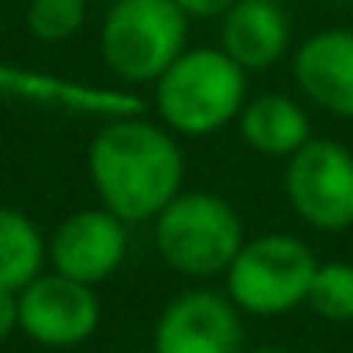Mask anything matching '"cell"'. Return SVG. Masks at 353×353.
Masks as SVG:
<instances>
[{
	"label": "cell",
	"mask_w": 353,
	"mask_h": 353,
	"mask_svg": "<svg viewBox=\"0 0 353 353\" xmlns=\"http://www.w3.org/2000/svg\"><path fill=\"white\" fill-rule=\"evenodd\" d=\"M21 333L41 347H79L100 326V299L93 285L65 278L59 271L38 274L17 292Z\"/></svg>",
	"instance_id": "cell-7"
},
{
	"label": "cell",
	"mask_w": 353,
	"mask_h": 353,
	"mask_svg": "<svg viewBox=\"0 0 353 353\" xmlns=\"http://www.w3.org/2000/svg\"><path fill=\"white\" fill-rule=\"evenodd\" d=\"M247 333L240 309L223 292L192 288L175 295L158 323L151 347L158 353H243Z\"/></svg>",
	"instance_id": "cell-8"
},
{
	"label": "cell",
	"mask_w": 353,
	"mask_h": 353,
	"mask_svg": "<svg viewBox=\"0 0 353 353\" xmlns=\"http://www.w3.org/2000/svg\"><path fill=\"white\" fill-rule=\"evenodd\" d=\"M48 261V240L41 230L10 206H0V288L21 292Z\"/></svg>",
	"instance_id": "cell-14"
},
{
	"label": "cell",
	"mask_w": 353,
	"mask_h": 353,
	"mask_svg": "<svg viewBox=\"0 0 353 353\" xmlns=\"http://www.w3.org/2000/svg\"><path fill=\"white\" fill-rule=\"evenodd\" d=\"M185 38L189 17L175 0H114L100 24V55L123 83H158Z\"/></svg>",
	"instance_id": "cell-4"
},
{
	"label": "cell",
	"mask_w": 353,
	"mask_h": 353,
	"mask_svg": "<svg viewBox=\"0 0 353 353\" xmlns=\"http://www.w3.org/2000/svg\"><path fill=\"white\" fill-rule=\"evenodd\" d=\"M236 120L243 144L268 158H292L312 137L309 114L285 93H261L247 100Z\"/></svg>",
	"instance_id": "cell-13"
},
{
	"label": "cell",
	"mask_w": 353,
	"mask_h": 353,
	"mask_svg": "<svg viewBox=\"0 0 353 353\" xmlns=\"http://www.w3.org/2000/svg\"><path fill=\"white\" fill-rule=\"evenodd\" d=\"M340 3H350V0H340Z\"/></svg>",
	"instance_id": "cell-22"
},
{
	"label": "cell",
	"mask_w": 353,
	"mask_h": 353,
	"mask_svg": "<svg viewBox=\"0 0 353 353\" xmlns=\"http://www.w3.org/2000/svg\"><path fill=\"white\" fill-rule=\"evenodd\" d=\"M0 100L34 103V107H59L72 114H93V117H127L141 114V103L134 93L100 90L86 83H72L48 72H31L21 65L0 62Z\"/></svg>",
	"instance_id": "cell-11"
},
{
	"label": "cell",
	"mask_w": 353,
	"mask_h": 353,
	"mask_svg": "<svg viewBox=\"0 0 353 353\" xmlns=\"http://www.w3.org/2000/svg\"><path fill=\"white\" fill-rule=\"evenodd\" d=\"M295 83L309 103L333 117L353 120V31L326 28L295 48Z\"/></svg>",
	"instance_id": "cell-10"
},
{
	"label": "cell",
	"mask_w": 353,
	"mask_h": 353,
	"mask_svg": "<svg viewBox=\"0 0 353 353\" xmlns=\"http://www.w3.org/2000/svg\"><path fill=\"white\" fill-rule=\"evenodd\" d=\"M319 261L305 240L292 234H261L243 240L227 268V295L240 312L285 316L309 299Z\"/></svg>",
	"instance_id": "cell-5"
},
{
	"label": "cell",
	"mask_w": 353,
	"mask_h": 353,
	"mask_svg": "<svg viewBox=\"0 0 353 353\" xmlns=\"http://www.w3.org/2000/svg\"><path fill=\"white\" fill-rule=\"evenodd\" d=\"M134 353H158V350H154V347H148V350H134Z\"/></svg>",
	"instance_id": "cell-21"
},
{
	"label": "cell",
	"mask_w": 353,
	"mask_h": 353,
	"mask_svg": "<svg viewBox=\"0 0 353 353\" xmlns=\"http://www.w3.org/2000/svg\"><path fill=\"white\" fill-rule=\"evenodd\" d=\"M127 257V223L110 210H79L48 240V261L59 274L83 285L107 281Z\"/></svg>",
	"instance_id": "cell-9"
},
{
	"label": "cell",
	"mask_w": 353,
	"mask_h": 353,
	"mask_svg": "<svg viewBox=\"0 0 353 353\" xmlns=\"http://www.w3.org/2000/svg\"><path fill=\"white\" fill-rule=\"evenodd\" d=\"M158 257L185 278L227 274L243 247V223L236 210L213 192H179L154 216Z\"/></svg>",
	"instance_id": "cell-3"
},
{
	"label": "cell",
	"mask_w": 353,
	"mask_h": 353,
	"mask_svg": "<svg viewBox=\"0 0 353 353\" xmlns=\"http://www.w3.org/2000/svg\"><path fill=\"white\" fill-rule=\"evenodd\" d=\"M305 305L326 323H353V264L323 261L312 274Z\"/></svg>",
	"instance_id": "cell-15"
},
{
	"label": "cell",
	"mask_w": 353,
	"mask_h": 353,
	"mask_svg": "<svg viewBox=\"0 0 353 353\" xmlns=\"http://www.w3.org/2000/svg\"><path fill=\"white\" fill-rule=\"evenodd\" d=\"M247 103V69L223 48H185L154 83L161 123L185 137H210L240 117Z\"/></svg>",
	"instance_id": "cell-2"
},
{
	"label": "cell",
	"mask_w": 353,
	"mask_h": 353,
	"mask_svg": "<svg viewBox=\"0 0 353 353\" xmlns=\"http://www.w3.org/2000/svg\"><path fill=\"white\" fill-rule=\"evenodd\" d=\"M21 330V312H17V292L0 288V343L10 340Z\"/></svg>",
	"instance_id": "cell-18"
},
{
	"label": "cell",
	"mask_w": 353,
	"mask_h": 353,
	"mask_svg": "<svg viewBox=\"0 0 353 353\" xmlns=\"http://www.w3.org/2000/svg\"><path fill=\"white\" fill-rule=\"evenodd\" d=\"M292 41L288 14L278 0H236L220 17V48L240 69H271Z\"/></svg>",
	"instance_id": "cell-12"
},
{
	"label": "cell",
	"mask_w": 353,
	"mask_h": 353,
	"mask_svg": "<svg viewBox=\"0 0 353 353\" xmlns=\"http://www.w3.org/2000/svg\"><path fill=\"white\" fill-rule=\"evenodd\" d=\"M86 3H114V0H86Z\"/></svg>",
	"instance_id": "cell-20"
},
{
	"label": "cell",
	"mask_w": 353,
	"mask_h": 353,
	"mask_svg": "<svg viewBox=\"0 0 353 353\" xmlns=\"http://www.w3.org/2000/svg\"><path fill=\"white\" fill-rule=\"evenodd\" d=\"M179 7H182V14L192 21H213V17H223L230 7H234L236 0H175Z\"/></svg>",
	"instance_id": "cell-17"
},
{
	"label": "cell",
	"mask_w": 353,
	"mask_h": 353,
	"mask_svg": "<svg viewBox=\"0 0 353 353\" xmlns=\"http://www.w3.org/2000/svg\"><path fill=\"white\" fill-rule=\"evenodd\" d=\"M86 0H28V31L38 41H65L86 21Z\"/></svg>",
	"instance_id": "cell-16"
},
{
	"label": "cell",
	"mask_w": 353,
	"mask_h": 353,
	"mask_svg": "<svg viewBox=\"0 0 353 353\" xmlns=\"http://www.w3.org/2000/svg\"><path fill=\"white\" fill-rule=\"evenodd\" d=\"M250 353H285V350H278V347H261V350H250Z\"/></svg>",
	"instance_id": "cell-19"
},
{
	"label": "cell",
	"mask_w": 353,
	"mask_h": 353,
	"mask_svg": "<svg viewBox=\"0 0 353 353\" xmlns=\"http://www.w3.org/2000/svg\"><path fill=\"white\" fill-rule=\"evenodd\" d=\"M285 196L302 223L323 234L353 227V151L333 137H309L285 168Z\"/></svg>",
	"instance_id": "cell-6"
},
{
	"label": "cell",
	"mask_w": 353,
	"mask_h": 353,
	"mask_svg": "<svg viewBox=\"0 0 353 353\" xmlns=\"http://www.w3.org/2000/svg\"><path fill=\"white\" fill-rule=\"evenodd\" d=\"M90 179L103 210L123 223H141L182 192L185 161L172 130L137 114L107 117L90 144Z\"/></svg>",
	"instance_id": "cell-1"
}]
</instances>
